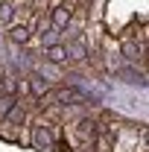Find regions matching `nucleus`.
Segmentation results:
<instances>
[{
	"label": "nucleus",
	"instance_id": "obj_4",
	"mask_svg": "<svg viewBox=\"0 0 149 152\" xmlns=\"http://www.w3.org/2000/svg\"><path fill=\"white\" fill-rule=\"evenodd\" d=\"M26 38H29V32H26V26H15V29H12V41H20V44H23Z\"/></svg>",
	"mask_w": 149,
	"mask_h": 152
},
{
	"label": "nucleus",
	"instance_id": "obj_1",
	"mask_svg": "<svg viewBox=\"0 0 149 152\" xmlns=\"http://www.w3.org/2000/svg\"><path fill=\"white\" fill-rule=\"evenodd\" d=\"M47 58H50V61H64V58H67V50H64V47H50V50H47Z\"/></svg>",
	"mask_w": 149,
	"mask_h": 152
},
{
	"label": "nucleus",
	"instance_id": "obj_7",
	"mask_svg": "<svg viewBox=\"0 0 149 152\" xmlns=\"http://www.w3.org/2000/svg\"><path fill=\"white\" fill-rule=\"evenodd\" d=\"M12 18V9L9 6H0V20H9Z\"/></svg>",
	"mask_w": 149,
	"mask_h": 152
},
{
	"label": "nucleus",
	"instance_id": "obj_5",
	"mask_svg": "<svg viewBox=\"0 0 149 152\" xmlns=\"http://www.w3.org/2000/svg\"><path fill=\"white\" fill-rule=\"evenodd\" d=\"M35 140H38V146H44V149H53V140H50V134H47V132H38V134H35Z\"/></svg>",
	"mask_w": 149,
	"mask_h": 152
},
{
	"label": "nucleus",
	"instance_id": "obj_2",
	"mask_svg": "<svg viewBox=\"0 0 149 152\" xmlns=\"http://www.w3.org/2000/svg\"><path fill=\"white\" fill-rule=\"evenodd\" d=\"M29 85H32V94H35V96H44V91H47V82H41L38 76H32V82H29Z\"/></svg>",
	"mask_w": 149,
	"mask_h": 152
},
{
	"label": "nucleus",
	"instance_id": "obj_6",
	"mask_svg": "<svg viewBox=\"0 0 149 152\" xmlns=\"http://www.w3.org/2000/svg\"><path fill=\"white\" fill-rule=\"evenodd\" d=\"M12 105H15V96H6V99H0V114H6Z\"/></svg>",
	"mask_w": 149,
	"mask_h": 152
},
{
	"label": "nucleus",
	"instance_id": "obj_3",
	"mask_svg": "<svg viewBox=\"0 0 149 152\" xmlns=\"http://www.w3.org/2000/svg\"><path fill=\"white\" fill-rule=\"evenodd\" d=\"M67 18H70V12H67V9H56V15H53V20H56V26H58V29L67 23Z\"/></svg>",
	"mask_w": 149,
	"mask_h": 152
}]
</instances>
